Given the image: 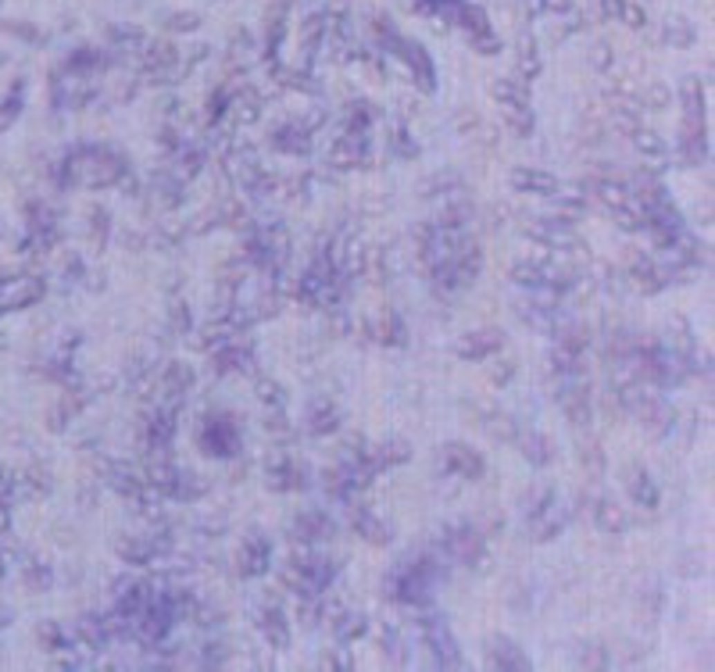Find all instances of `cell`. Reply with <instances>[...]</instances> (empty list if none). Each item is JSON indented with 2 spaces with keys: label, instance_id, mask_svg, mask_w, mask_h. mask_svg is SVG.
I'll return each instance as SVG.
<instances>
[{
  "label": "cell",
  "instance_id": "cell-5",
  "mask_svg": "<svg viewBox=\"0 0 715 672\" xmlns=\"http://www.w3.org/2000/svg\"><path fill=\"white\" fill-rule=\"evenodd\" d=\"M637 147H640V151H647V154H662V140L651 136V133H640V136H637Z\"/></svg>",
  "mask_w": 715,
  "mask_h": 672
},
{
  "label": "cell",
  "instance_id": "cell-1",
  "mask_svg": "<svg viewBox=\"0 0 715 672\" xmlns=\"http://www.w3.org/2000/svg\"><path fill=\"white\" fill-rule=\"evenodd\" d=\"M515 186H533L537 194H555V190H558L551 176H544V172H526V168H519V172H515Z\"/></svg>",
  "mask_w": 715,
  "mask_h": 672
},
{
  "label": "cell",
  "instance_id": "cell-2",
  "mask_svg": "<svg viewBox=\"0 0 715 672\" xmlns=\"http://www.w3.org/2000/svg\"><path fill=\"white\" fill-rule=\"evenodd\" d=\"M497 347V336H469V340H461V354H472V358H479V354H487Z\"/></svg>",
  "mask_w": 715,
  "mask_h": 672
},
{
  "label": "cell",
  "instance_id": "cell-4",
  "mask_svg": "<svg viewBox=\"0 0 715 672\" xmlns=\"http://www.w3.org/2000/svg\"><path fill=\"white\" fill-rule=\"evenodd\" d=\"M633 497H637V501H647V504H655V487H651L647 479H633Z\"/></svg>",
  "mask_w": 715,
  "mask_h": 672
},
{
  "label": "cell",
  "instance_id": "cell-3",
  "mask_svg": "<svg viewBox=\"0 0 715 672\" xmlns=\"http://www.w3.org/2000/svg\"><path fill=\"white\" fill-rule=\"evenodd\" d=\"M451 461H454V465L465 472V476H479V472H483V461H479L476 454H469V451H461V447H451Z\"/></svg>",
  "mask_w": 715,
  "mask_h": 672
}]
</instances>
